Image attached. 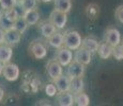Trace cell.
<instances>
[{"mask_svg":"<svg viewBox=\"0 0 123 106\" xmlns=\"http://www.w3.org/2000/svg\"><path fill=\"white\" fill-rule=\"evenodd\" d=\"M81 35L75 30H71L63 34V45L70 50H76L81 46Z\"/></svg>","mask_w":123,"mask_h":106,"instance_id":"6da1fadb","label":"cell"},{"mask_svg":"<svg viewBox=\"0 0 123 106\" xmlns=\"http://www.w3.org/2000/svg\"><path fill=\"white\" fill-rule=\"evenodd\" d=\"M29 53L35 60H43L47 55V48L41 40H33L29 45Z\"/></svg>","mask_w":123,"mask_h":106,"instance_id":"7a4b0ae2","label":"cell"},{"mask_svg":"<svg viewBox=\"0 0 123 106\" xmlns=\"http://www.w3.org/2000/svg\"><path fill=\"white\" fill-rule=\"evenodd\" d=\"M2 74H3L4 79L9 82H15L16 80L19 77L20 70L16 64L13 63H6L3 64V70H2Z\"/></svg>","mask_w":123,"mask_h":106,"instance_id":"3957f363","label":"cell"},{"mask_svg":"<svg viewBox=\"0 0 123 106\" xmlns=\"http://www.w3.org/2000/svg\"><path fill=\"white\" fill-rule=\"evenodd\" d=\"M49 21L56 27V29H63L68 22V14L54 10L49 15Z\"/></svg>","mask_w":123,"mask_h":106,"instance_id":"277c9868","label":"cell"},{"mask_svg":"<svg viewBox=\"0 0 123 106\" xmlns=\"http://www.w3.org/2000/svg\"><path fill=\"white\" fill-rule=\"evenodd\" d=\"M56 61L61 66H68L73 61V53L72 50L68 49L67 47H60L56 53Z\"/></svg>","mask_w":123,"mask_h":106,"instance_id":"5b68a950","label":"cell"},{"mask_svg":"<svg viewBox=\"0 0 123 106\" xmlns=\"http://www.w3.org/2000/svg\"><path fill=\"white\" fill-rule=\"evenodd\" d=\"M86 71L85 65L80 64L76 61L73 60L72 62L68 65V70H67V74L70 77H82Z\"/></svg>","mask_w":123,"mask_h":106,"instance_id":"8992f818","label":"cell"},{"mask_svg":"<svg viewBox=\"0 0 123 106\" xmlns=\"http://www.w3.org/2000/svg\"><path fill=\"white\" fill-rule=\"evenodd\" d=\"M104 40L111 47L119 45L121 42V34L119 30H117L116 28H107L104 34Z\"/></svg>","mask_w":123,"mask_h":106,"instance_id":"52a82bcc","label":"cell"},{"mask_svg":"<svg viewBox=\"0 0 123 106\" xmlns=\"http://www.w3.org/2000/svg\"><path fill=\"white\" fill-rule=\"evenodd\" d=\"M22 33H19L14 28L4 30V44L8 46H16L22 39Z\"/></svg>","mask_w":123,"mask_h":106,"instance_id":"ba28073f","label":"cell"},{"mask_svg":"<svg viewBox=\"0 0 123 106\" xmlns=\"http://www.w3.org/2000/svg\"><path fill=\"white\" fill-rule=\"evenodd\" d=\"M91 60H92V53L90 51L82 48L81 46L78 49H76V52L74 54V61L87 66L91 63Z\"/></svg>","mask_w":123,"mask_h":106,"instance_id":"9c48e42d","label":"cell"},{"mask_svg":"<svg viewBox=\"0 0 123 106\" xmlns=\"http://www.w3.org/2000/svg\"><path fill=\"white\" fill-rule=\"evenodd\" d=\"M46 72L48 74V76L51 80H55L58 76H60L61 74H63V70H62V66L60 65L57 61H50L48 62V64L46 65Z\"/></svg>","mask_w":123,"mask_h":106,"instance_id":"30bf717a","label":"cell"},{"mask_svg":"<svg viewBox=\"0 0 123 106\" xmlns=\"http://www.w3.org/2000/svg\"><path fill=\"white\" fill-rule=\"evenodd\" d=\"M54 84H55L58 92H64V91H70V77L68 75L61 74L57 79L54 80Z\"/></svg>","mask_w":123,"mask_h":106,"instance_id":"8fae6325","label":"cell"},{"mask_svg":"<svg viewBox=\"0 0 123 106\" xmlns=\"http://www.w3.org/2000/svg\"><path fill=\"white\" fill-rule=\"evenodd\" d=\"M39 29H40V32H41L42 36L45 37V38L50 37L51 35L56 32V27L49 20H44V21H42V22H40Z\"/></svg>","mask_w":123,"mask_h":106,"instance_id":"7c38bea8","label":"cell"},{"mask_svg":"<svg viewBox=\"0 0 123 106\" xmlns=\"http://www.w3.org/2000/svg\"><path fill=\"white\" fill-rule=\"evenodd\" d=\"M57 103L61 106H72L74 104V96L71 91L57 93Z\"/></svg>","mask_w":123,"mask_h":106,"instance_id":"4fadbf2b","label":"cell"},{"mask_svg":"<svg viewBox=\"0 0 123 106\" xmlns=\"http://www.w3.org/2000/svg\"><path fill=\"white\" fill-rule=\"evenodd\" d=\"M98 45H100V42L92 36H87L81 39V47L87 49L91 53H95L98 51Z\"/></svg>","mask_w":123,"mask_h":106,"instance_id":"5bb4252c","label":"cell"},{"mask_svg":"<svg viewBox=\"0 0 123 106\" xmlns=\"http://www.w3.org/2000/svg\"><path fill=\"white\" fill-rule=\"evenodd\" d=\"M24 19L26 20L28 25H34L40 20V13L37 9H32L30 11H27L23 14Z\"/></svg>","mask_w":123,"mask_h":106,"instance_id":"9a60e30c","label":"cell"},{"mask_svg":"<svg viewBox=\"0 0 123 106\" xmlns=\"http://www.w3.org/2000/svg\"><path fill=\"white\" fill-rule=\"evenodd\" d=\"M12 56H13V50H12V47L8 46L6 44L0 45V62L2 64H6L12 60Z\"/></svg>","mask_w":123,"mask_h":106,"instance_id":"2e32d148","label":"cell"},{"mask_svg":"<svg viewBox=\"0 0 123 106\" xmlns=\"http://www.w3.org/2000/svg\"><path fill=\"white\" fill-rule=\"evenodd\" d=\"M96 52H98V56H100L102 60H107V58H109L110 56H111L112 47L110 46L109 44H107L106 41L100 42Z\"/></svg>","mask_w":123,"mask_h":106,"instance_id":"e0dca14e","label":"cell"},{"mask_svg":"<svg viewBox=\"0 0 123 106\" xmlns=\"http://www.w3.org/2000/svg\"><path fill=\"white\" fill-rule=\"evenodd\" d=\"M84 87L82 77H71L70 79V91L72 93L80 92L84 90Z\"/></svg>","mask_w":123,"mask_h":106,"instance_id":"ac0fdd59","label":"cell"},{"mask_svg":"<svg viewBox=\"0 0 123 106\" xmlns=\"http://www.w3.org/2000/svg\"><path fill=\"white\" fill-rule=\"evenodd\" d=\"M48 44L53 48H60L63 46V34L60 32H55L50 37H48Z\"/></svg>","mask_w":123,"mask_h":106,"instance_id":"d6986e66","label":"cell"},{"mask_svg":"<svg viewBox=\"0 0 123 106\" xmlns=\"http://www.w3.org/2000/svg\"><path fill=\"white\" fill-rule=\"evenodd\" d=\"M55 1V10L68 14L72 9V1L71 0H54Z\"/></svg>","mask_w":123,"mask_h":106,"instance_id":"ffe728a7","label":"cell"},{"mask_svg":"<svg viewBox=\"0 0 123 106\" xmlns=\"http://www.w3.org/2000/svg\"><path fill=\"white\" fill-rule=\"evenodd\" d=\"M74 96V103L78 106H88L90 104V98L87 93L82 92H76L73 95Z\"/></svg>","mask_w":123,"mask_h":106,"instance_id":"44dd1931","label":"cell"},{"mask_svg":"<svg viewBox=\"0 0 123 106\" xmlns=\"http://www.w3.org/2000/svg\"><path fill=\"white\" fill-rule=\"evenodd\" d=\"M2 14H3V16L6 18L10 22L13 23L14 21L17 19L20 15V13L18 12V10L16 9V6H13V8H10L8 9V10H2Z\"/></svg>","mask_w":123,"mask_h":106,"instance_id":"7402d4cb","label":"cell"},{"mask_svg":"<svg viewBox=\"0 0 123 106\" xmlns=\"http://www.w3.org/2000/svg\"><path fill=\"white\" fill-rule=\"evenodd\" d=\"M100 14V6L95 3H90L86 8V15L89 19H95Z\"/></svg>","mask_w":123,"mask_h":106,"instance_id":"603a6c76","label":"cell"},{"mask_svg":"<svg viewBox=\"0 0 123 106\" xmlns=\"http://www.w3.org/2000/svg\"><path fill=\"white\" fill-rule=\"evenodd\" d=\"M12 28H14L15 30H17L19 33H23L27 30V28H28V25H27V22H26V20L24 19V17L23 16H19V17L17 18L15 21L13 22V25H12Z\"/></svg>","mask_w":123,"mask_h":106,"instance_id":"cb8c5ba5","label":"cell"},{"mask_svg":"<svg viewBox=\"0 0 123 106\" xmlns=\"http://www.w3.org/2000/svg\"><path fill=\"white\" fill-rule=\"evenodd\" d=\"M18 3L22 6L24 13L27 11H30L32 9H37V0H19Z\"/></svg>","mask_w":123,"mask_h":106,"instance_id":"d4e9b609","label":"cell"},{"mask_svg":"<svg viewBox=\"0 0 123 106\" xmlns=\"http://www.w3.org/2000/svg\"><path fill=\"white\" fill-rule=\"evenodd\" d=\"M111 55L115 57L117 61H122L123 60V46L122 45H117V46L112 47V53Z\"/></svg>","mask_w":123,"mask_h":106,"instance_id":"484cf974","label":"cell"},{"mask_svg":"<svg viewBox=\"0 0 123 106\" xmlns=\"http://www.w3.org/2000/svg\"><path fill=\"white\" fill-rule=\"evenodd\" d=\"M17 0H0V8L1 10H8L16 5Z\"/></svg>","mask_w":123,"mask_h":106,"instance_id":"4316f807","label":"cell"},{"mask_svg":"<svg viewBox=\"0 0 123 106\" xmlns=\"http://www.w3.org/2000/svg\"><path fill=\"white\" fill-rule=\"evenodd\" d=\"M57 92H58V90H57L54 83H49L45 86V93L48 96H55L57 95Z\"/></svg>","mask_w":123,"mask_h":106,"instance_id":"83f0119b","label":"cell"},{"mask_svg":"<svg viewBox=\"0 0 123 106\" xmlns=\"http://www.w3.org/2000/svg\"><path fill=\"white\" fill-rule=\"evenodd\" d=\"M115 16H116V18H117V20L119 21V22L123 23V4L122 5H119L117 9H116Z\"/></svg>","mask_w":123,"mask_h":106,"instance_id":"f1b7e54d","label":"cell"},{"mask_svg":"<svg viewBox=\"0 0 123 106\" xmlns=\"http://www.w3.org/2000/svg\"><path fill=\"white\" fill-rule=\"evenodd\" d=\"M4 44V30L0 27V45Z\"/></svg>","mask_w":123,"mask_h":106,"instance_id":"f546056e","label":"cell"},{"mask_svg":"<svg viewBox=\"0 0 123 106\" xmlns=\"http://www.w3.org/2000/svg\"><path fill=\"white\" fill-rule=\"evenodd\" d=\"M3 98H4V89H3V87L0 85V102L3 100Z\"/></svg>","mask_w":123,"mask_h":106,"instance_id":"4dcf8cb0","label":"cell"},{"mask_svg":"<svg viewBox=\"0 0 123 106\" xmlns=\"http://www.w3.org/2000/svg\"><path fill=\"white\" fill-rule=\"evenodd\" d=\"M2 70H3V64L0 62V75L2 74Z\"/></svg>","mask_w":123,"mask_h":106,"instance_id":"1f68e13d","label":"cell"},{"mask_svg":"<svg viewBox=\"0 0 123 106\" xmlns=\"http://www.w3.org/2000/svg\"><path fill=\"white\" fill-rule=\"evenodd\" d=\"M37 1H41V2H50L53 0H37Z\"/></svg>","mask_w":123,"mask_h":106,"instance_id":"d6a6232c","label":"cell"},{"mask_svg":"<svg viewBox=\"0 0 123 106\" xmlns=\"http://www.w3.org/2000/svg\"><path fill=\"white\" fill-rule=\"evenodd\" d=\"M1 12H2V10H1V11H0V14H1Z\"/></svg>","mask_w":123,"mask_h":106,"instance_id":"836d02e7","label":"cell"},{"mask_svg":"<svg viewBox=\"0 0 123 106\" xmlns=\"http://www.w3.org/2000/svg\"><path fill=\"white\" fill-rule=\"evenodd\" d=\"M122 46H123V40H122Z\"/></svg>","mask_w":123,"mask_h":106,"instance_id":"e575fe53","label":"cell"}]
</instances>
